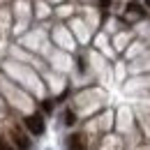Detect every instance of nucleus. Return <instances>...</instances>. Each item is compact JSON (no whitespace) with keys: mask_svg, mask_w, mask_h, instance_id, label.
I'll list each match as a JSON object with an SVG mask.
<instances>
[{"mask_svg":"<svg viewBox=\"0 0 150 150\" xmlns=\"http://www.w3.org/2000/svg\"><path fill=\"white\" fill-rule=\"evenodd\" d=\"M23 122L30 129V134H44V120H42V115H37V113L35 115H28Z\"/></svg>","mask_w":150,"mask_h":150,"instance_id":"nucleus-1","label":"nucleus"},{"mask_svg":"<svg viewBox=\"0 0 150 150\" xmlns=\"http://www.w3.org/2000/svg\"><path fill=\"white\" fill-rule=\"evenodd\" d=\"M127 9H129L132 14H136V16H141V19L146 16V9H143L141 5H136V2H129V7H127Z\"/></svg>","mask_w":150,"mask_h":150,"instance_id":"nucleus-2","label":"nucleus"},{"mask_svg":"<svg viewBox=\"0 0 150 150\" xmlns=\"http://www.w3.org/2000/svg\"><path fill=\"white\" fill-rule=\"evenodd\" d=\"M69 148H83V143H81V136H79V134L69 136Z\"/></svg>","mask_w":150,"mask_h":150,"instance_id":"nucleus-3","label":"nucleus"},{"mask_svg":"<svg viewBox=\"0 0 150 150\" xmlns=\"http://www.w3.org/2000/svg\"><path fill=\"white\" fill-rule=\"evenodd\" d=\"M14 139H16V146H21V148H28V146H30V143H28L21 134H14Z\"/></svg>","mask_w":150,"mask_h":150,"instance_id":"nucleus-4","label":"nucleus"},{"mask_svg":"<svg viewBox=\"0 0 150 150\" xmlns=\"http://www.w3.org/2000/svg\"><path fill=\"white\" fill-rule=\"evenodd\" d=\"M65 122H67V125H74L76 120H74V113L72 111H65Z\"/></svg>","mask_w":150,"mask_h":150,"instance_id":"nucleus-5","label":"nucleus"},{"mask_svg":"<svg viewBox=\"0 0 150 150\" xmlns=\"http://www.w3.org/2000/svg\"><path fill=\"white\" fill-rule=\"evenodd\" d=\"M109 2H111V0H99V5H102V9H106V7H109Z\"/></svg>","mask_w":150,"mask_h":150,"instance_id":"nucleus-6","label":"nucleus"},{"mask_svg":"<svg viewBox=\"0 0 150 150\" xmlns=\"http://www.w3.org/2000/svg\"><path fill=\"white\" fill-rule=\"evenodd\" d=\"M5 148H9V146H7V143H5L2 139H0V150H5Z\"/></svg>","mask_w":150,"mask_h":150,"instance_id":"nucleus-7","label":"nucleus"},{"mask_svg":"<svg viewBox=\"0 0 150 150\" xmlns=\"http://www.w3.org/2000/svg\"><path fill=\"white\" fill-rule=\"evenodd\" d=\"M146 5H148V7H150V0H146Z\"/></svg>","mask_w":150,"mask_h":150,"instance_id":"nucleus-8","label":"nucleus"}]
</instances>
